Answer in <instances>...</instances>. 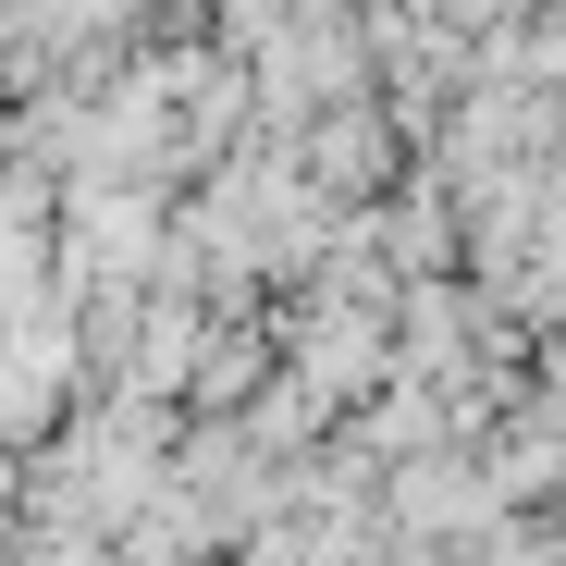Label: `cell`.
Returning <instances> with one entry per match:
<instances>
[{
  "label": "cell",
  "instance_id": "obj_2",
  "mask_svg": "<svg viewBox=\"0 0 566 566\" xmlns=\"http://www.w3.org/2000/svg\"><path fill=\"white\" fill-rule=\"evenodd\" d=\"M382 160H395V136H382V112H333V124L308 136V172L333 185V198H357V185H382Z\"/></svg>",
  "mask_w": 566,
  "mask_h": 566
},
{
  "label": "cell",
  "instance_id": "obj_4",
  "mask_svg": "<svg viewBox=\"0 0 566 566\" xmlns=\"http://www.w3.org/2000/svg\"><path fill=\"white\" fill-rule=\"evenodd\" d=\"M542 13H566V0H542Z\"/></svg>",
  "mask_w": 566,
  "mask_h": 566
},
{
  "label": "cell",
  "instance_id": "obj_3",
  "mask_svg": "<svg viewBox=\"0 0 566 566\" xmlns=\"http://www.w3.org/2000/svg\"><path fill=\"white\" fill-rule=\"evenodd\" d=\"M283 13H345V0H283Z\"/></svg>",
  "mask_w": 566,
  "mask_h": 566
},
{
  "label": "cell",
  "instance_id": "obj_1",
  "mask_svg": "<svg viewBox=\"0 0 566 566\" xmlns=\"http://www.w3.org/2000/svg\"><path fill=\"white\" fill-rule=\"evenodd\" d=\"M74 345H86V333H62V321H38V308L0 321V443H38V431L62 419V395H74Z\"/></svg>",
  "mask_w": 566,
  "mask_h": 566
}]
</instances>
